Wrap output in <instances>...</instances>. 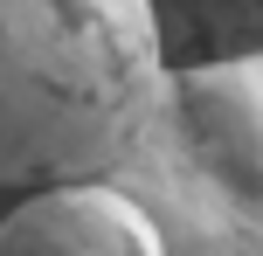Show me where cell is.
I'll return each mask as SVG.
<instances>
[{
    "label": "cell",
    "instance_id": "cell-4",
    "mask_svg": "<svg viewBox=\"0 0 263 256\" xmlns=\"http://www.w3.org/2000/svg\"><path fill=\"white\" fill-rule=\"evenodd\" d=\"M153 7H159L166 63L229 55V49H263V0H153Z\"/></svg>",
    "mask_w": 263,
    "mask_h": 256
},
{
    "label": "cell",
    "instance_id": "cell-3",
    "mask_svg": "<svg viewBox=\"0 0 263 256\" xmlns=\"http://www.w3.org/2000/svg\"><path fill=\"white\" fill-rule=\"evenodd\" d=\"M0 256H159V229L118 180H49L0 208Z\"/></svg>",
    "mask_w": 263,
    "mask_h": 256
},
{
    "label": "cell",
    "instance_id": "cell-5",
    "mask_svg": "<svg viewBox=\"0 0 263 256\" xmlns=\"http://www.w3.org/2000/svg\"><path fill=\"white\" fill-rule=\"evenodd\" d=\"M7 194H21V187H0V208H7Z\"/></svg>",
    "mask_w": 263,
    "mask_h": 256
},
{
    "label": "cell",
    "instance_id": "cell-1",
    "mask_svg": "<svg viewBox=\"0 0 263 256\" xmlns=\"http://www.w3.org/2000/svg\"><path fill=\"white\" fill-rule=\"evenodd\" d=\"M159 83L153 0H0V187L111 173Z\"/></svg>",
    "mask_w": 263,
    "mask_h": 256
},
{
    "label": "cell",
    "instance_id": "cell-2",
    "mask_svg": "<svg viewBox=\"0 0 263 256\" xmlns=\"http://www.w3.org/2000/svg\"><path fill=\"white\" fill-rule=\"evenodd\" d=\"M104 180L145 201L159 256H263V49L166 63Z\"/></svg>",
    "mask_w": 263,
    "mask_h": 256
}]
</instances>
